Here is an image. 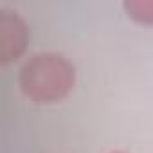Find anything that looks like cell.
Returning <instances> with one entry per match:
<instances>
[{"label":"cell","instance_id":"cell-1","mask_svg":"<svg viewBox=\"0 0 153 153\" xmlns=\"http://www.w3.org/2000/svg\"><path fill=\"white\" fill-rule=\"evenodd\" d=\"M76 83V68L61 54L36 52L20 68L18 85L34 103H58L65 99Z\"/></svg>","mask_w":153,"mask_h":153},{"label":"cell","instance_id":"cell-2","mask_svg":"<svg viewBox=\"0 0 153 153\" xmlns=\"http://www.w3.org/2000/svg\"><path fill=\"white\" fill-rule=\"evenodd\" d=\"M27 25L16 11L0 9V59L4 65L16 61L27 47Z\"/></svg>","mask_w":153,"mask_h":153},{"label":"cell","instance_id":"cell-3","mask_svg":"<svg viewBox=\"0 0 153 153\" xmlns=\"http://www.w3.org/2000/svg\"><path fill=\"white\" fill-rule=\"evenodd\" d=\"M128 15L142 24H153V0H131L124 2Z\"/></svg>","mask_w":153,"mask_h":153},{"label":"cell","instance_id":"cell-4","mask_svg":"<svg viewBox=\"0 0 153 153\" xmlns=\"http://www.w3.org/2000/svg\"><path fill=\"white\" fill-rule=\"evenodd\" d=\"M114 153H124V151H114Z\"/></svg>","mask_w":153,"mask_h":153}]
</instances>
